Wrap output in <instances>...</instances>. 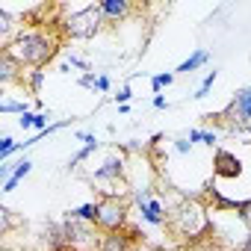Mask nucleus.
I'll return each mask as SVG.
<instances>
[{
	"label": "nucleus",
	"mask_w": 251,
	"mask_h": 251,
	"mask_svg": "<svg viewBox=\"0 0 251 251\" xmlns=\"http://www.w3.org/2000/svg\"><path fill=\"white\" fill-rule=\"evenodd\" d=\"M175 83V71H163V74H154L151 77V89L154 92H160V89H166V86H172Z\"/></svg>",
	"instance_id": "21"
},
{
	"label": "nucleus",
	"mask_w": 251,
	"mask_h": 251,
	"mask_svg": "<svg viewBox=\"0 0 251 251\" xmlns=\"http://www.w3.org/2000/svg\"><path fill=\"white\" fill-rule=\"evenodd\" d=\"M239 251H251V230L245 233V239H242V245H239Z\"/></svg>",
	"instance_id": "33"
},
{
	"label": "nucleus",
	"mask_w": 251,
	"mask_h": 251,
	"mask_svg": "<svg viewBox=\"0 0 251 251\" xmlns=\"http://www.w3.org/2000/svg\"><path fill=\"white\" fill-rule=\"evenodd\" d=\"M0 219H3V233H9V227H12V210L9 207H0Z\"/></svg>",
	"instance_id": "30"
},
{
	"label": "nucleus",
	"mask_w": 251,
	"mask_h": 251,
	"mask_svg": "<svg viewBox=\"0 0 251 251\" xmlns=\"http://www.w3.org/2000/svg\"><path fill=\"white\" fill-rule=\"evenodd\" d=\"M151 106H154V109H169V100H166L163 95H154V100H151Z\"/></svg>",
	"instance_id": "32"
},
{
	"label": "nucleus",
	"mask_w": 251,
	"mask_h": 251,
	"mask_svg": "<svg viewBox=\"0 0 251 251\" xmlns=\"http://www.w3.org/2000/svg\"><path fill=\"white\" fill-rule=\"evenodd\" d=\"M236 216H239V222L251 230V198L248 201H239V210H236Z\"/></svg>",
	"instance_id": "23"
},
{
	"label": "nucleus",
	"mask_w": 251,
	"mask_h": 251,
	"mask_svg": "<svg viewBox=\"0 0 251 251\" xmlns=\"http://www.w3.org/2000/svg\"><path fill=\"white\" fill-rule=\"evenodd\" d=\"M98 213H100V204L98 201H89V204H80V207L68 210V216H74L80 222H89V225H98Z\"/></svg>",
	"instance_id": "16"
},
{
	"label": "nucleus",
	"mask_w": 251,
	"mask_h": 251,
	"mask_svg": "<svg viewBox=\"0 0 251 251\" xmlns=\"http://www.w3.org/2000/svg\"><path fill=\"white\" fill-rule=\"evenodd\" d=\"M77 139L83 142V148H80V151H77V154H74V157L68 160V172H71V169H77V166H80L83 160H89V157H92V154H95V151L100 148V142H98V136H95V133L77 130Z\"/></svg>",
	"instance_id": "11"
},
{
	"label": "nucleus",
	"mask_w": 251,
	"mask_h": 251,
	"mask_svg": "<svg viewBox=\"0 0 251 251\" xmlns=\"http://www.w3.org/2000/svg\"><path fill=\"white\" fill-rule=\"evenodd\" d=\"M166 225L172 227V233H177V236H183V239H198L201 233L210 230L207 210H204L198 201H192V198L177 201V204L169 210V222H166Z\"/></svg>",
	"instance_id": "2"
},
{
	"label": "nucleus",
	"mask_w": 251,
	"mask_h": 251,
	"mask_svg": "<svg viewBox=\"0 0 251 251\" xmlns=\"http://www.w3.org/2000/svg\"><path fill=\"white\" fill-rule=\"evenodd\" d=\"M98 6H100V15H103L106 24H118V21H124L133 12V6L127 3V0H103V3H98Z\"/></svg>",
	"instance_id": "10"
},
{
	"label": "nucleus",
	"mask_w": 251,
	"mask_h": 251,
	"mask_svg": "<svg viewBox=\"0 0 251 251\" xmlns=\"http://www.w3.org/2000/svg\"><path fill=\"white\" fill-rule=\"evenodd\" d=\"M124 175H127V157H124V151H112L92 175L95 183H118L124 180Z\"/></svg>",
	"instance_id": "6"
},
{
	"label": "nucleus",
	"mask_w": 251,
	"mask_h": 251,
	"mask_svg": "<svg viewBox=\"0 0 251 251\" xmlns=\"http://www.w3.org/2000/svg\"><path fill=\"white\" fill-rule=\"evenodd\" d=\"M18 151V142L9 136V133H3L0 136V163H9V157Z\"/></svg>",
	"instance_id": "18"
},
{
	"label": "nucleus",
	"mask_w": 251,
	"mask_h": 251,
	"mask_svg": "<svg viewBox=\"0 0 251 251\" xmlns=\"http://www.w3.org/2000/svg\"><path fill=\"white\" fill-rule=\"evenodd\" d=\"M33 121H36V112H24V115H18V127L21 130H33Z\"/></svg>",
	"instance_id": "28"
},
{
	"label": "nucleus",
	"mask_w": 251,
	"mask_h": 251,
	"mask_svg": "<svg viewBox=\"0 0 251 251\" xmlns=\"http://www.w3.org/2000/svg\"><path fill=\"white\" fill-rule=\"evenodd\" d=\"M192 148H195V145H192L186 136H177V139H175V151H177V154L186 157V154H192Z\"/></svg>",
	"instance_id": "27"
},
{
	"label": "nucleus",
	"mask_w": 251,
	"mask_h": 251,
	"mask_svg": "<svg viewBox=\"0 0 251 251\" xmlns=\"http://www.w3.org/2000/svg\"><path fill=\"white\" fill-rule=\"evenodd\" d=\"M210 62V50H204V48H195L177 68H175V74H192V71H198L201 65H207Z\"/></svg>",
	"instance_id": "13"
},
{
	"label": "nucleus",
	"mask_w": 251,
	"mask_h": 251,
	"mask_svg": "<svg viewBox=\"0 0 251 251\" xmlns=\"http://www.w3.org/2000/svg\"><path fill=\"white\" fill-rule=\"evenodd\" d=\"M130 98H133V92H130V86H121V89H118V92L112 95V100H115L118 106H124V103H127Z\"/></svg>",
	"instance_id": "25"
},
{
	"label": "nucleus",
	"mask_w": 251,
	"mask_h": 251,
	"mask_svg": "<svg viewBox=\"0 0 251 251\" xmlns=\"http://www.w3.org/2000/svg\"><path fill=\"white\" fill-rule=\"evenodd\" d=\"M62 39L53 30H21L12 42H6V50L27 68H45L59 53Z\"/></svg>",
	"instance_id": "1"
},
{
	"label": "nucleus",
	"mask_w": 251,
	"mask_h": 251,
	"mask_svg": "<svg viewBox=\"0 0 251 251\" xmlns=\"http://www.w3.org/2000/svg\"><path fill=\"white\" fill-rule=\"evenodd\" d=\"M0 112H3V115H24V112H30V103L27 100H12V98H6L3 103H0Z\"/></svg>",
	"instance_id": "17"
},
{
	"label": "nucleus",
	"mask_w": 251,
	"mask_h": 251,
	"mask_svg": "<svg viewBox=\"0 0 251 251\" xmlns=\"http://www.w3.org/2000/svg\"><path fill=\"white\" fill-rule=\"evenodd\" d=\"M133 236L127 230H118V233H103L98 242V251H133Z\"/></svg>",
	"instance_id": "9"
},
{
	"label": "nucleus",
	"mask_w": 251,
	"mask_h": 251,
	"mask_svg": "<svg viewBox=\"0 0 251 251\" xmlns=\"http://www.w3.org/2000/svg\"><path fill=\"white\" fill-rule=\"evenodd\" d=\"M95 83H98V74H95V71L77 77V86H83V89H92V92H95Z\"/></svg>",
	"instance_id": "26"
},
{
	"label": "nucleus",
	"mask_w": 251,
	"mask_h": 251,
	"mask_svg": "<svg viewBox=\"0 0 251 251\" xmlns=\"http://www.w3.org/2000/svg\"><path fill=\"white\" fill-rule=\"evenodd\" d=\"M100 213H98V227L103 233H118L127 225V201L118 195H103L100 201Z\"/></svg>",
	"instance_id": "4"
},
{
	"label": "nucleus",
	"mask_w": 251,
	"mask_h": 251,
	"mask_svg": "<svg viewBox=\"0 0 251 251\" xmlns=\"http://www.w3.org/2000/svg\"><path fill=\"white\" fill-rule=\"evenodd\" d=\"M213 175L222 177V180H233V177L242 175V160L233 151L216 148V154H213Z\"/></svg>",
	"instance_id": "7"
},
{
	"label": "nucleus",
	"mask_w": 251,
	"mask_h": 251,
	"mask_svg": "<svg viewBox=\"0 0 251 251\" xmlns=\"http://www.w3.org/2000/svg\"><path fill=\"white\" fill-rule=\"evenodd\" d=\"M15 30V18L6 12V9H0V36L3 39H9V33Z\"/></svg>",
	"instance_id": "22"
},
{
	"label": "nucleus",
	"mask_w": 251,
	"mask_h": 251,
	"mask_svg": "<svg viewBox=\"0 0 251 251\" xmlns=\"http://www.w3.org/2000/svg\"><path fill=\"white\" fill-rule=\"evenodd\" d=\"M24 65L3 48V53H0V83L9 86V83H24Z\"/></svg>",
	"instance_id": "8"
},
{
	"label": "nucleus",
	"mask_w": 251,
	"mask_h": 251,
	"mask_svg": "<svg viewBox=\"0 0 251 251\" xmlns=\"http://www.w3.org/2000/svg\"><path fill=\"white\" fill-rule=\"evenodd\" d=\"M12 172H15V163H0V177H3V183L12 177Z\"/></svg>",
	"instance_id": "31"
},
{
	"label": "nucleus",
	"mask_w": 251,
	"mask_h": 251,
	"mask_svg": "<svg viewBox=\"0 0 251 251\" xmlns=\"http://www.w3.org/2000/svg\"><path fill=\"white\" fill-rule=\"evenodd\" d=\"M112 89V80L106 74H98V83H95V92H109Z\"/></svg>",
	"instance_id": "29"
},
{
	"label": "nucleus",
	"mask_w": 251,
	"mask_h": 251,
	"mask_svg": "<svg viewBox=\"0 0 251 251\" xmlns=\"http://www.w3.org/2000/svg\"><path fill=\"white\" fill-rule=\"evenodd\" d=\"M183 136H186V139H189L192 145H195V142H201V145H207V148H216V145H219V133H216V130H204V127H189V130H186Z\"/></svg>",
	"instance_id": "15"
},
{
	"label": "nucleus",
	"mask_w": 251,
	"mask_h": 251,
	"mask_svg": "<svg viewBox=\"0 0 251 251\" xmlns=\"http://www.w3.org/2000/svg\"><path fill=\"white\" fill-rule=\"evenodd\" d=\"M95 227H98V225L80 222V219H74V216H68V213H65V219H62L65 242H68L71 248H77V251H92V248H98V242H100V239H98Z\"/></svg>",
	"instance_id": "5"
},
{
	"label": "nucleus",
	"mask_w": 251,
	"mask_h": 251,
	"mask_svg": "<svg viewBox=\"0 0 251 251\" xmlns=\"http://www.w3.org/2000/svg\"><path fill=\"white\" fill-rule=\"evenodd\" d=\"M216 80H219V71H210V74L201 80V86H198V92H195L192 98H195V100H204V98L210 95V89H213V83H216Z\"/></svg>",
	"instance_id": "19"
},
{
	"label": "nucleus",
	"mask_w": 251,
	"mask_h": 251,
	"mask_svg": "<svg viewBox=\"0 0 251 251\" xmlns=\"http://www.w3.org/2000/svg\"><path fill=\"white\" fill-rule=\"evenodd\" d=\"M65 62H68L71 68H77V71H83V74H89V71H92V65H89V62H86L83 56H77V53H68V59H65Z\"/></svg>",
	"instance_id": "24"
},
{
	"label": "nucleus",
	"mask_w": 251,
	"mask_h": 251,
	"mask_svg": "<svg viewBox=\"0 0 251 251\" xmlns=\"http://www.w3.org/2000/svg\"><path fill=\"white\" fill-rule=\"evenodd\" d=\"M139 216H142V222H148V225H154V227H163V225L169 222V210L163 207L160 198H151L148 204H142V207H139Z\"/></svg>",
	"instance_id": "12"
},
{
	"label": "nucleus",
	"mask_w": 251,
	"mask_h": 251,
	"mask_svg": "<svg viewBox=\"0 0 251 251\" xmlns=\"http://www.w3.org/2000/svg\"><path fill=\"white\" fill-rule=\"evenodd\" d=\"M30 172H33V160H27V157H21V160L15 163V172H12V177H9V180L3 183V195H9V192H15V186H18V183H21V180H24V177H27Z\"/></svg>",
	"instance_id": "14"
},
{
	"label": "nucleus",
	"mask_w": 251,
	"mask_h": 251,
	"mask_svg": "<svg viewBox=\"0 0 251 251\" xmlns=\"http://www.w3.org/2000/svg\"><path fill=\"white\" fill-rule=\"evenodd\" d=\"M103 24H106V21H103V15H100V6L92 3V6H83V9L71 12V15L62 21V33L71 36V39H92V36L100 33Z\"/></svg>",
	"instance_id": "3"
},
{
	"label": "nucleus",
	"mask_w": 251,
	"mask_h": 251,
	"mask_svg": "<svg viewBox=\"0 0 251 251\" xmlns=\"http://www.w3.org/2000/svg\"><path fill=\"white\" fill-rule=\"evenodd\" d=\"M24 77H27V86H30V92L36 95V92L42 89V83H45V68H33V71H27Z\"/></svg>",
	"instance_id": "20"
}]
</instances>
